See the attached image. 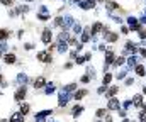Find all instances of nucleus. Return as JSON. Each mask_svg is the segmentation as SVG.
I'll return each instance as SVG.
<instances>
[{"label": "nucleus", "instance_id": "obj_1", "mask_svg": "<svg viewBox=\"0 0 146 122\" xmlns=\"http://www.w3.org/2000/svg\"><path fill=\"white\" fill-rule=\"evenodd\" d=\"M121 109V102L117 97H110L107 102V110H119Z\"/></svg>", "mask_w": 146, "mask_h": 122}, {"label": "nucleus", "instance_id": "obj_2", "mask_svg": "<svg viewBox=\"0 0 146 122\" xmlns=\"http://www.w3.org/2000/svg\"><path fill=\"white\" fill-rule=\"evenodd\" d=\"M102 32H104V41L115 42V41L119 39V34H117V32H110L109 29H102Z\"/></svg>", "mask_w": 146, "mask_h": 122}, {"label": "nucleus", "instance_id": "obj_3", "mask_svg": "<svg viewBox=\"0 0 146 122\" xmlns=\"http://www.w3.org/2000/svg\"><path fill=\"white\" fill-rule=\"evenodd\" d=\"M72 98V95L70 93H66V92H61L60 95H58V105L60 107H66V104H68V100Z\"/></svg>", "mask_w": 146, "mask_h": 122}, {"label": "nucleus", "instance_id": "obj_4", "mask_svg": "<svg viewBox=\"0 0 146 122\" xmlns=\"http://www.w3.org/2000/svg\"><path fill=\"white\" fill-rule=\"evenodd\" d=\"M114 58H115L114 51H110V49H109V51L106 53V65H104V71H107V70H109V65H112Z\"/></svg>", "mask_w": 146, "mask_h": 122}, {"label": "nucleus", "instance_id": "obj_5", "mask_svg": "<svg viewBox=\"0 0 146 122\" xmlns=\"http://www.w3.org/2000/svg\"><path fill=\"white\" fill-rule=\"evenodd\" d=\"M88 95V90H85V88H82V90H75V93H73L72 97L75 100H82V98H85Z\"/></svg>", "mask_w": 146, "mask_h": 122}, {"label": "nucleus", "instance_id": "obj_6", "mask_svg": "<svg viewBox=\"0 0 146 122\" xmlns=\"http://www.w3.org/2000/svg\"><path fill=\"white\" fill-rule=\"evenodd\" d=\"M26 93H27V90H26V86H22V88H19V90L15 92V97H14V98H15L17 102H22V100L26 98Z\"/></svg>", "mask_w": 146, "mask_h": 122}, {"label": "nucleus", "instance_id": "obj_7", "mask_svg": "<svg viewBox=\"0 0 146 122\" xmlns=\"http://www.w3.org/2000/svg\"><path fill=\"white\" fill-rule=\"evenodd\" d=\"M131 102H133V105H134L136 109H141V105H143V95H141V93H136Z\"/></svg>", "mask_w": 146, "mask_h": 122}, {"label": "nucleus", "instance_id": "obj_8", "mask_svg": "<svg viewBox=\"0 0 146 122\" xmlns=\"http://www.w3.org/2000/svg\"><path fill=\"white\" fill-rule=\"evenodd\" d=\"M51 38H53L51 31H49V29H44V31H42V36H41V41H42L44 44H49V42H51Z\"/></svg>", "mask_w": 146, "mask_h": 122}, {"label": "nucleus", "instance_id": "obj_9", "mask_svg": "<svg viewBox=\"0 0 146 122\" xmlns=\"http://www.w3.org/2000/svg\"><path fill=\"white\" fill-rule=\"evenodd\" d=\"M104 27H106V26H102L100 22H95V24L92 26V29H90V34H92V36H95V34H99Z\"/></svg>", "mask_w": 146, "mask_h": 122}, {"label": "nucleus", "instance_id": "obj_10", "mask_svg": "<svg viewBox=\"0 0 146 122\" xmlns=\"http://www.w3.org/2000/svg\"><path fill=\"white\" fill-rule=\"evenodd\" d=\"M117 92H119V86H117V85H112L110 88H107L106 97H107V98H110V97H115V95H117Z\"/></svg>", "mask_w": 146, "mask_h": 122}, {"label": "nucleus", "instance_id": "obj_11", "mask_svg": "<svg viewBox=\"0 0 146 122\" xmlns=\"http://www.w3.org/2000/svg\"><path fill=\"white\" fill-rule=\"evenodd\" d=\"M124 63H126V56H117V58H114L112 66H114V68H117V66H122Z\"/></svg>", "mask_w": 146, "mask_h": 122}, {"label": "nucleus", "instance_id": "obj_12", "mask_svg": "<svg viewBox=\"0 0 146 122\" xmlns=\"http://www.w3.org/2000/svg\"><path fill=\"white\" fill-rule=\"evenodd\" d=\"M37 59H39V61H44V63H49V61H51V56H49L46 51H41V53L37 54Z\"/></svg>", "mask_w": 146, "mask_h": 122}, {"label": "nucleus", "instance_id": "obj_13", "mask_svg": "<svg viewBox=\"0 0 146 122\" xmlns=\"http://www.w3.org/2000/svg\"><path fill=\"white\" fill-rule=\"evenodd\" d=\"M9 122H24V115L21 112H15V114L10 115V121Z\"/></svg>", "mask_w": 146, "mask_h": 122}, {"label": "nucleus", "instance_id": "obj_14", "mask_svg": "<svg viewBox=\"0 0 146 122\" xmlns=\"http://www.w3.org/2000/svg\"><path fill=\"white\" fill-rule=\"evenodd\" d=\"M134 71H136L138 76H145L146 75V68L143 66V65H136V66H134Z\"/></svg>", "mask_w": 146, "mask_h": 122}, {"label": "nucleus", "instance_id": "obj_15", "mask_svg": "<svg viewBox=\"0 0 146 122\" xmlns=\"http://www.w3.org/2000/svg\"><path fill=\"white\" fill-rule=\"evenodd\" d=\"M82 112H83V107H82V105H78V104L72 109V115H73V117H78Z\"/></svg>", "mask_w": 146, "mask_h": 122}, {"label": "nucleus", "instance_id": "obj_16", "mask_svg": "<svg viewBox=\"0 0 146 122\" xmlns=\"http://www.w3.org/2000/svg\"><path fill=\"white\" fill-rule=\"evenodd\" d=\"M90 36H92V34H90V27H87V29L83 31V34H82V42H88V41H90Z\"/></svg>", "mask_w": 146, "mask_h": 122}, {"label": "nucleus", "instance_id": "obj_17", "mask_svg": "<svg viewBox=\"0 0 146 122\" xmlns=\"http://www.w3.org/2000/svg\"><path fill=\"white\" fill-rule=\"evenodd\" d=\"M75 90H76V83H70V85H65L61 92H66V93H72V92H75Z\"/></svg>", "mask_w": 146, "mask_h": 122}, {"label": "nucleus", "instance_id": "obj_18", "mask_svg": "<svg viewBox=\"0 0 146 122\" xmlns=\"http://www.w3.org/2000/svg\"><path fill=\"white\" fill-rule=\"evenodd\" d=\"M42 86H46V80H44L42 76L36 78V81H34V88H42Z\"/></svg>", "mask_w": 146, "mask_h": 122}, {"label": "nucleus", "instance_id": "obj_19", "mask_svg": "<svg viewBox=\"0 0 146 122\" xmlns=\"http://www.w3.org/2000/svg\"><path fill=\"white\" fill-rule=\"evenodd\" d=\"M126 63H127V66H129V68H134V66L138 65V58H136V56H131V58H127V61H126Z\"/></svg>", "mask_w": 146, "mask_h": 122}, {"label": "nucleus", "instance_id": "obj_20", "mask_svg": "<svg viewBox=\"0 0 146 122\" xmlns=\"http://www.w3.org/2000/svg\"><path fill=\"white\" fill-rule=\"evenodd\" d=\"M66 49H68V42H65V41H61V42H58V51H60L61 54H63V53H65Z\"/></svg>", "mask_w": 146, "mask_h": 122}, {"label": "nucleus", "instance_id": "obj_21", "mask_svg": "<svg viewBox=\"0 0 146 122\" xmlns=\"http://www.w3.org/2000/svg\"><path fill=\"white\" fill-rule=\"evenodd\" d=\"M3 61L7 65H12V63H15V56L14 54H7V56H3Z\"/></svg>", "mask_w": 146, "mask_h": 122}, {"label": "nucleus", "instance_id": "obj_22", "mask_svg": "<svg viewBox=\"0 0 146 122\" xmlns=\"http://www.w3.org/2000/svg\"><path fill=\"white\" fill-rule=\"evenodd\" d=\"M106 5H107V9H109V10H112V9H119L117 2H112V0H106Z\"/></svg>", "mask_w": 146, "mask_h": 122}, {"label": "nucleus", "instance_id": "obj_23", "mask_svg": "<svg viewBox=\"0 0 146 122\" xmlns=\"http://www.w3.org/2000/svg\"><path fill=\"white\" fill-rule=\"evenodd\" d=\"M10 36V31H5V29H0V41L2 39H7Z\"/></svg>", "mask_w": 146, "mask_h": 122}, {"label": "nucleus", "instance_id": "obj_24", "mask_svg": "<svg viewBox=\"0 0 146 122\" xmlns=\"http://www.w3.org/2000/svg\"><path fill=\"white\" fill-rule=\"evenodd\" d=\"M29 109H31V107H29L27 104H24V105H21V110H19V112H21L22 115H26V114L29 112Z\"/></svg>", "mask_w": 146, "mask_h": 122}, {"label": "nucleus", "instance_id": "obj_25", "mask_svg": "<svg viewBox=\"0 0 146 122\" xmlns=\"http://www.w3.org/2000/svg\"><path fill=\"white\" fill-rule=\"evenodd\" d=\"M106 114H107V107H106V109H99V110L95 112V115H97L99 119H100V117H104Z\"/></svg>", "mask_w": 146, "mask_h": 122}, {"label": "nucleus", "instance_id": "obj_26", "mask_svg": "<svg viewBox=\"0 0 146 122\" xmlns=\"http://www.w3.org/2000/svg\"><path fill=\"white\" fill-rule=\"evenodd\" d=\"M110 81H112V75H110V73H106V75H104V81H102V83H104V85H109Z\"/></svg>", "mask_w": 146, "mask_h": 122}, {"label": "nucleus", "instance_id": "obj_27", "mask_svg": "<svg viewBox=\"0 0 146 122\" xmlns=\"http://www.w3.org/2000/svg\"><path fill=\"white\" fill-rule=\"evenodd\" d=\"M138 119H139V122H146V110L141 109V112L138 114Z\"/></svg>", "mask_w": 146, "mask_h": 122}, {"label": "nucleus", "instance_id": "obj_28", "mask_svg": "<svg viewBox=\"0 0 146 122\" xmlns=\"http://www.w3.org/2000/svg\"><path fill=\"white\" fill-rule=\"evenodd\" d=\"M131 105H133V102H131V100H124V102H122V104H121V107H122V109H124V110H127V109H129V107H131Z\"/></svg>", "mask_w": 146, "mask_h": 122}, {"label": "nucleus", "instance_id": "obj_29", "mask_svg": "<svg viewBox=\"0 0 146 122\" xmlns=\"http://www.w3.org/2000/svg\"><path fill=\"white\" fill-rule=\"evenodd\" d=\"M73 32H75V34H80V32H82V26H80L78 22L73 24Z\"/></svg>", "mask_w": 146, "mask_h": 122}, {"label": "nucleus", "instance_id": "obj_30", "mask_svg": "<svg viewBox=\"0 0 146 122\" xmlns=\"http://www.w3.org/2000/svg\"><path fill=\"white\" fill-rule=\"evenodd\" d=\"M106 92H107V85H102V86L97 88V93H99V95H102V93H106Z\"/></svg>", "mask_w": 146, "mask_h": 122}, {"label": "nucleus", "instance_id": "obj_31", "mask_svg": "<svg viewBox=\"0 0 146 122\" xmlns=\"http://www.w3.org/2000/svg\"><path fill=\"white\" fill-rule=\"evenodd\" d=\"M124 83H126V86H131V85H134V78H133V76H127Z\"/></svg>", "mask_w": 146, "mask_h": 122}, {"label": "nucleus", "instance_id": "obj_32", "mask_svg": "<svg viewBox=\"0 0 146 122\" xmlns=\"http://www.w3.org/2000/svg\"><path fill=\"white\" fill-rule=\"evenodd\" d=\"M115 78H117V80H122V78H126V70H122V71H119V73L115 75Z\"/></svg>", "mask_w": 146, "mask_h": 122}, {"label": "nucleus", "instance_id": "obj_33", "mask_svg": "<svg viewBox=\"0 0 146 122\" xmlns=\"http://www.w3.org/2000/svg\"><path fill=\"white\" fill-rule=\"evenodd\" d=\"M139 29H143L139 22H136V24H133V26H131V31H139Z\"/></svg>", "mask_w": 146, "mask_h": 122}, {"label": "nucleus", "instance_id": "obj_34", "mask_svg": "<svg viewBox=\"0 0 146 122\" xmlns=\"http://www.w3.org/2000/svg\"><path fill=\"white\" fill-rule=\"evenodd\" d=\"M90 80H92V78L88 76V73H87V75H83V76L80 78V81H82V83H88V81H90Z\"/></svg>", "mask_w": 146, "mask_h": 122}, {"label": "nucleus", "instance_id": "obj_35", "mask_svg": "<svg viewBox=\"0 0 146 122\" xmlns=\"http://www.w3.org/2000/svg\"><path fill=\"white\" fill-rule=\"evenodd\" d=\"M17 80H19V83H26V81H27V76H26V75H19Z\"/></svg>", "mask_w": 146, "mask_h": 122}, {"label": "nucleus", "instance_id": "obj_36", "mask_svg": "<svg viewBox=\"0 0 146 122\" xmlns=\"http://www.w3.org/2000/svg\"><path fill=\"white\" fill-rule=\"evenodd\" d=\"M54 26H56V27H60V26H63V17H58V19L54 20Z\"/></svg>", "mask_w": 146, "mask_h": 122}, {"label": "nucleus", "instance_id": "obj_37", "mask_svg": "<svg viewBox=\"0 0 146 122\" xmlns=\"http://www.w3.org/2000/svg\"><path fill=\"white\" fill-rule=\"evenodd\" d=\"M53 92H54V86H53V85H48V86H46V95H49V93H53Z\"/></svg>", "mask_w": 146, "mask_h": 122}, {"label": "nucleus", "instance_id": "obj_38", "mask_svg": "<svg viewBox=\"0 0 146 122\" xmlns=\"http://www.w3.org/2000/svg\"><path fill=\"white\" fill-rule=\"evenodd\" d=\"M138 32H139V38H141V39H146V31L145 29H139Z\"/></svg>", "mask_w": 146, "mask_h": 122}, {"label": "nucleus", "instance_id": "obj_39", "mask_svg": "<svg viewBox=\"0 0 146 122\" xmlns=\"http://www.w3.org/2000/svg\"><path fill=\"white\" fill-rule=\"evenodd\" d=\"M37 17H39L41 20H46V19H49V15H48V14H39Z\"/></svg>", "mask_w": 146, "mask_h": 122}, {"label": "nucleus", "instance_id": "obj_40", "mask_svg": "<svg viewBox=\"0 0 146 122\" xmlns=\"http://www.w3.org/2000/svg\"><path fill=\"white\" fill-rule=\"evenodd\" d=\"M127 22H129V26H133V24H136L138 20H136L134 17H127Z\"/></svg>", "mask_w": 146, "mask_h": 122}, {"label": "nucleus", "instance_id": "obj_41", "mask_svg": "<svg viewBox=\"0 0 146 122\" xmlns=\"http://www.w3.org/2000/svg\"><path fill=\"white\" fill-rule=\"evenodd\" d=\"M138 53H139V54H141V56H143V58H146V49H145V47H141V49H139V51H138Z\"/></svg>", "mask_w": 146, "mask_h": 122}, {"label": "nucleus", "instance_id": "obj_42", "mask_svg": "<svg viewBox=\"0 0 146 122\" xmlns=\"http://www.w3.org/2000/svg\"><path fill=\"white\" fill-rule=\"evenodd\" d=\"M121 32H122V34H127V32H129V27H126V26H122V29H121Z\"/></svg>", "mask_w": 146, "mask_h": 122}, {"label": "nucleus", "instance_id": "obj_43", "mask_svg": "<svg viewBox=\"0 0 146 122\" xmlns=\"http://www.w3.org/2000/svg\"><path fill=\"white\" fill-rule=\"evenodd\" d=\"M76 53H78L76 49H75V51H72V53H70V58H72V59H75V58H76Z\"/></svg>", "mask_w": 146, "mask_h": 122}, {"label": "nucleus", "instance_id": "obj_44", "mask_svg": "<svg viewBox=\"0 0 146 122\" xmlns=\"http://www.w3.org/2000/svg\"><path fill=\"white\" fill-rule=\"evenodd\" d=\"M126 114H127V112H126V110H124V109H122V110H119V115H121V117H122V119H124V117H126Z\"/></svg>", "mask_w": 146, "mask_h": 122}, {"label": "nucleus", "instance_id": "obj_45", "mask_svg": "<svg viewBox=\"0 0 146 122\" xmlns=\"http://www.w3.org/2000/svg\"><path fill=\"white\" fill-rule=\"evenodd\" d=\"M3 5H12V0H0Z\"/></svg>", "mask_w": 146, "mask_h": 122}, {"label": "nucleus", "instance_id": "obj_46", "mask_svg": "<svg viewBox=\"0 0 146 122\" xmlns=\"http://www.w3.org/2000/svg\"><path fill=\"white\" fill-rule=\"evenodd\" d=\"M104 117H106V122H112V115H107V114H106Z\"/></svg>", "mask_w": 146, "mask_h": 122}, {"label": "nucleus", "instance_id": "obj_47", "mask_svg": "<svg viewBox=\"0 0 146 122\" xmlns=\"http://www.w3.org/2000/svg\"><path fill=\"white\" fill-rule=\"evenodd\" d=\"M139 24H146V15H143V17L139 19Z\"/></svg>", "mask_w": 146, "mask_h": 122}, {"label": "nucleus", "instance_id": "obj_48", "mask_svg": "<svg viewBox=\"0 0 146 122\" xmlns=\"http://www.w3.org/2000/svg\"><path fill=\"white\" fill-rule=\"evenodd\" d=\"M141 109H143V110H146V104H145V102H143V105H141Z\"/></svg>", "mask_w": 146, "mask_h": 122}, {"label": "nucleus", "instance_id": "obj_49", "mask_svg": "<svg viewBox=\"0 0 146 122\" xmlns=\"http://www.w3.org/2000/svg\"><path fill=\"white\" fill-rule=\"evenodd\" d=\"M122 122H131V119H126V117H124V119H122Z\"/></svg>", "mask_w": 146, "mask_h": 122}, {"label": "nucleus", "instance_id": "obj_50", "mask_svg": "<svg viewBox=\"0 0 146 122\" xmlns=\"http://www.w3.org/2000/svg\"><path fill=\"white\" fill-rule=\"evenodd\" d=\"M143 93L146 95V86H143Z\"/></svg>", "mask_w": 146, "mask_h": 122}, {"label": "nucleus", "instance_id": "obj_51", "mask_svg": "<svg viewBox=\"0 0 146 122\" xmlns=\"http://www.w3.org/2000/svg\"><path fill=\"white\" fill-rule=\"evenodd\" d=\"M73 3H78V2H80V0H72Z\"/></svg>", "mask_w": 146, "mask_h": 122}, {"label": "nucleus", "instance_id": "obj_52", "mask_svg": "<svg viewBox=\"0 0 146 122\" xmlns=\"http://www.w3.org/2000/svg\"><path fill=\"white\" fill-rule=\"evenodd\" d=\"M2 81H3V78H2V75H0V83H2Z\"/></svg>", "mask_w": 146, "mask_h": 122}, {"label": "nucleus", "instance_id": "obj_53", "mask_svg": "<svg viewBox=\"0 0 146 122\" xmlns=\"http://www.w3.org/2000/svg\"><path fill=\"white\" fill-rule=\"evenodd\" d=\"M24 2H33V0H24Z\"/></svg>", "mask_w": 146, "mask_h": 122}, {"label": "nucleus", "instance_id": "obj_54", "mask_svg": "<svg viewBox=\"0 0 146 122\" xmlns=\"http://www.w3.org/2000/svg\"><path fill=\"white\" fill-rule=\"evenodd\" d=\"M97 122H104V121H97Z\"/></svg>", "mask_w": 146, "mask_h": 122}, {"label": "nucleus", "instance_id": "obj_55", "mask_svg": "<svg viewBox=\"0 0 146 122\" xmlns=\"http://www.w3.org/2000/svg\"><path fill=\"white\" fill-rule=\"evenodd\" d=\"M0 56H2V53H0Z\"/></svg>", "mask_w": 146, "mask_h": 122}, {"label": "nucleus", "instance_id": "obj_56", "mask_svg": "<svg viewBox=\"0 0 146 122\" xmlns=\"http://www.w3.org/2000/svg\"><path fill=\"white\" fill-rule=\"evenodd\" d=\"M145 14H146V10H145Z\"/></svg>", "mask_w": 146, "mask_h": 122}, {"label": "nucleus", "instance_id": "obj_57", "mask_svg": "<svg viewBox=\"0 0 146 122\" xmlns=\"http://www.w3.org/2000/svg\"><path fill=\"white\" fill-rule=\"evenodd\" d=\"M131 122H134V121H131Z\"/></svg>", "mask_w": 146, "mask_h": 122}]
</instances>
